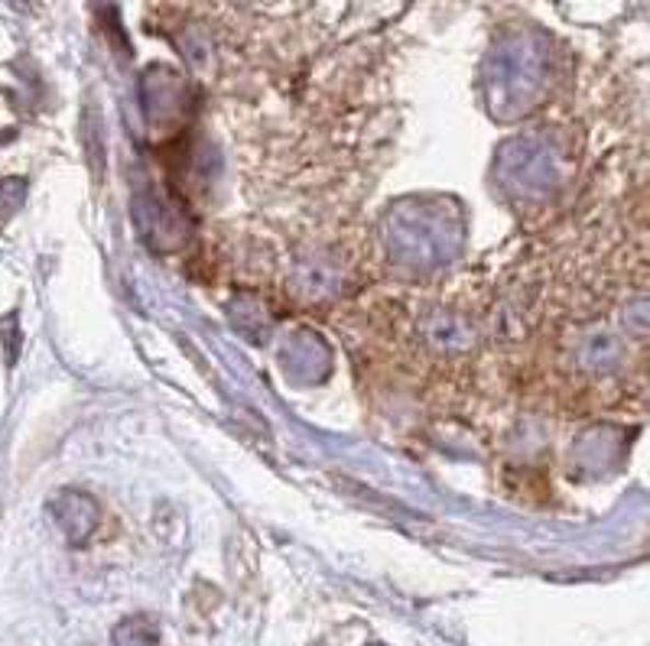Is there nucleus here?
Listing matches in <instances>:
<instances>
[{
	"mask_svg": "<svg viewBox=\"0 0 650 646\" xmlns=\"http://www.w3.org/2000/svg\"><path fill=\"white\" fill-rule=\"evenodd\" d=\"M89 153H92V163H94V170H101V160H98V153H101V130H98V120H89Z\"/></svg>",
	"mask_w": 650,
	"mask_h": 646,
	"instance_id": "nucleus-2",
	"label": "nucleus"
},
{
	"mask_svg": "<svg viewBox=\"0 0 650 646\" xmlns=\"http://www.w3.org/2000/svg\"><path fill=\"white\" fill-rule=\"evenodd\" d=\"M372 646H384V644H372Z\"/></svg>",
	"mask_w": 650,
	"mask_h": 646,
	"instance_id": "nucleus-3",
	"label": "nucleus"
},
{
	"mask_svg": "<svg viewBox=\"0 0 650 646\" xmlns=\"http://www.w3.org/2000/svg\"><path fill=\"white\" fill-rule=\"evenodd\" d=\"M114 646H160V627L147 614L124 618L114 627Z\"/></svg>",
	"mask_w": 650,
	"mask_h": 646,
	"instance_id": "nucleus-1",
	"label": "nucleus"
}]
</instances>
